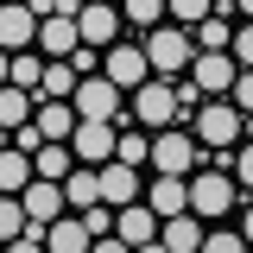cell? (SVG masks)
Returning a JSON list of instances; mask_svg holds the SVG:
<instances>
[{"label":"cell","mask_w":253,"mask_h":253,"mask_svg":"<svg viewBox=\"0 0 253 253\" xmlns=\"http://www.w3.org/2000/svg\"><path fill=\"white\" fill-rule=\"evenodd\" d=\"M190 133L209 152H234L241 146V108H234V95H203V108L190 114Z\"/></svg>","instance_id":"obj_1"},{"label":"cell","mask_w":253,"mask_h":253,"mask_svg":"<svg viewBox=\"0 0 253 253\" xmlns=\"http://www.w3.org/2000/svg\"><path fill=\"white\" fill-rule=\"evenodd\" d=\"M146 57H152V76H184L196 57L190 26H146Z\"/></svg>","instance_id":"obj_2"},{"label":"cell","mask_w":253,"mask_h":253,"mask_svg":"<svg viewBox=\"0 0 253 253\" xmlns=\"http://www.w3.org/2000/svg\"><path fill=\"white\" fill-rule=\"evenodd\" d=\"M196 152H203V139H196L184 121H171V126H158V133H152V171L190 177V171H196Z\"/></svg>","instance_id":"obj_3"},{"label":"cell","mask_w":253,"mask_h":253,"mask_svg":"<svg viewBox=\"0 0 253 253\" xmlns=\"http://www.w3.org/2000/svg\"><path fill=\"white\" fill-rule=\"evenodd\" d=\"M234 196H241V184H234V171L221 165V171H190V209L203 221H221L228 209H234Z\"/></svg>","instance_id":"obj_4"},{"label":"cell","mask_w":253,"mask_h":253,"mask_svg":"<svg viewBox=\"0 0 253 253\" xmlns=\"http://www.w3.org/2000/svg\"><path fill=\"white\" fill-rule=\"evenodd\" d=\"M177 121V89L171 76H146L133 89V126H171Z\"/></svg>","instance_id":"obj_5"},{"label":"cell","mask_w":253,"mask_h":253,"mask_svg":"<svg viewBox=\"0 0 253 253\" xmlns=\"http://www.w3.org/2000/svg\"><path fill=\"white\" fill-rule=\"evenodd\" d=\"M70 108H76V121H114V114H121V83L95 70V76H83V83H76Z\"/></svg>","instance_id":"obj_6"},{"label":"cell","mask_w":253,"mask_h":253,"mask_svg":"<svg viewBox=\"0 0 253 253\" xmlns=\"http://www.w3.org/2000/svg\"><path fill=\"white\" fill-rule=\"evenodd\" d=\"M114 234H121L126 247H139V253H158V209L139 196V203H121L114 209Z\"/></svg>","instance_id":"obj_7"},{"label":"cell","mask_w":253,"mask_h":253,"mask_svg":"<svg viewBox=\"0 0 253 253\" xmlns=\"http://www.w3.org/2000/svg\"><path fill=\"white\" fill-rule=\"evenodd\" d=\"M101 76H114V83H121V95H126V89H139V83L152 76L146 44H121V38H114V44L101 51Z\"/></svg>","instance_id":"obj_8"},{"label":"cell","mask_w":253,"mask_h":253,"mask_svg":"<svg viewBox=\"0 0 253 253\" xmlns=\"http://www.w3.org/2000/svg\"><path fill=\"white\" fill-rule=\"evenodd\" d=\"M114 133H121V121H76V133H70L76 165H108L114 158Z\"/></svg>","instance_id":"obj_9"},{"label":"cell","mask_w":253,"mask_h":253,"mask_svg":"<svg viewBox=\"0 0 253 253\" xmlns=\"http://www.w3.org/2000/svg\"><path fill=\"white\" fill-rule=\"evenodd\" d=\"M121 13H114V0H83V13H76V32H83V44H95V51H108L114 38H121Z\"/></svg>","instance_id":"obj_10"},{"label":"cell","mask_w":253,"mask_h":253,"mask_svg":"<svg viewBox=\"0 0 253 253\" xmlns=\"http://www.w3.org/2000/svg\"><path fill=\"white\" fill-rule=\"evenodd\" d=\"M190 76H196L203 95H228L234 76H241V63H234V51H196V57H190Z\"/></svg>","instance_id":"obj_11"},{"label":"cell","mask_w":253,"mask_h":253,"mask_svg":"<svg viewBox=\"0 0 253 253\" xmlns=\"http://www.w3.org/2000/svg\"><path fill=\"white\" fill-rule=\"evenodd\" d=\"M101 171V203L108 209H121V203H139L146 196V177H139V165H121V158H108V165H95Z\"/></svg>","instance_id":"obj_12"},{"label":"cell","mask_w":253,"mask_h":253,"mask_svg":"<svg viewBox=\"0 0 253 253\" xmlns=\"http://www.w3.org/2000/svg\"><path fill=\"white\" fill-rule=\"evenodd\" d=\"M38 44V13L26 0H0V51H32Z\"/></svg>","instance_id":"obj_13"},{"label":"cell","mask_w":253,"mask_h":253,"mask_svg":"<svg viewBox=\"0 0 253 253\" xmlns=\"http://www.w3.org/2000/svg\"><path fill=\"white\" fill-rule=\"evenodd\" d=\"M203 247V215L177 209V215H158V253H196Z\"/></svg>","instance_id":"obj_14"},{"label":"cell","mask_w":253,"mask_h":253,"mask_svg":"<svg viewBox=\"0 0 253 253\" xmlns=\"http://www.w3.org/2000/svg\"><path fill=\"white\" fill-rule=\"evenodd\" d=\"M44 247H51V253H89L95 234H89V221L76 215V209H63L57 221H44Z\"/></svg>","instance_id":"obj_15"},{"label":"cell","mask_w":253,"mask_h":253,"mask_svg":"<svg viewBox=\"0 0 253 253\" xmlns=\"http://www.w3.org/2000/svg\"><path fill=\"white\" fill-rule=\"evenodd\" d=\"M19 203H26V215H32V221H57L63 209H70V203H63V184H57V177H32V184L19 190Z\"/></svg>","instance_id":"obj_16"},{"label":"cell","mask_w":253,"mask_h":253,"mask_svg":"<svg viewBox=\"0 0 253 253\" xmlns=\"http://www.w3.org/2000/svg\"><path fill=\"white\" fill-rule=\"evenodd\" d=\"M146 203H152L158 215H177V209H190V177L152 171V177H146Z\"/></svg>","instance_id":"obj_17"},{"label":"cell","mask_w":253,"mask_h":253,"mask_svg":"<svg viewBox=\"0 0 253 253\" xmlns=\"http://www.w3.org/2000/svg\"><path fill=\"white\" fill-rule=\"evenodd\" d=\"M76 44H83V32H76V19H70V13L38 19V51H44V57H70Z\"/></svg>","instance_id":"obj_18"},{"label":"cell","mask_w":253,"mask_h":253,"mask_svg":"<svg viewBox=\"0 0 253 253\" xmlns=\"http://www.w3.org/2000/svg\"><path fill=\"white\" fill-rule=\"evenodd\" d=\"M32 121H38L44 139H70V133H76V108H70V101H51V95H38Z\"/></svg>","instance_id":"obj_19"},{"label":"cell","mask_w":253,"mask_h":253,"mask_svg":"<svg viewBox=\"0 0 253 253\" xmlns=\"http://www.w3.org/2000/svg\"><path fill=\"white\" fill-rule=\"evenodd\" d=\"M63 203H70V209L101 203V171H95V165H70V171H63Z\"/></svg>","instance_id":"obj_20"},{"label":"cell","mask_w":253,"mask_h":253,"mask_svg":"<svg viewBox=\"0 0 253 253\" xmlns=\"http://www.w3.org/2000/svg\"><path fill=\"white\" fill-rule=\"evenodd\" d=\"M228 6H234V0H215V13L190 26V38H196V51H228V38H234V26H228Z\"/></svg>","instance_id":"obj_21"},{"label":"cell","mask_w":253,"mask_h":253,"mask_svg":"<svg viewBox=\"0 0 253 253\" xmlns=\"http://www.w3.org/2000/svg\"><path fill=\"white\" fill-rule=\"evenodd\" d=\"M76 83H83V76H76V63H70V57H44L38 95H51V101H70V95H76Z\"/></svg>","instance_id":"obj_22"},{"label":"cell","mask_w":253,"mask_h":253,"mask_svg":"<svg viewBox=\"0 0 253 253\" xmlns=\"http://www.w3.org/2000/svg\"><path fill=\"white\" fill-rule=\"evenodd\" d=\"M70 165H76L70 139H44V146L32 152V171H38V177H57V184H63V171H70Z\"/></svg>","instance_id":"obj_23"},{"label":"cell","mask_w":253,"mask_h":253,"mask_svg":"<svg viewBox=\"0 0 253 253\" xmlns=\"http://www.w3.org/2000/svg\"><path fill=\"white\" fill-rule=\"evenodd\" d=\"M32 108H38V95L19 89V83H0V126H26Z\"/></svg>","instance_id":"obj_24"},{"label":"cell","mask_w":253,"mask_h":253,"mask_svg":"<svg viewBox=\"0 0 253 253\" xmlns=\"http://www.w3.org/2000/svg\"><path fill=\"white\" fill-rule=\"evenodd\" d=\"M32 177H38V171H32V152L6 146V152H0V190H6V196H19V190L32 184Z\"/></svg>","instance_id":"obj_25"},{"label":"cell","mask_w":253,"mask_h":253,"mask_svg":"<svg viewBox=\"0 0 253 253\" xmlns=\"http://www.w3.org/2000/svg\"><path fill=\"white\" fill-rule=\"evenodd\" d=\"M38 76H44V51L32 44V51H13V63H6V83H19V89L38 95Z\"/></svg>","instance_id":"obj_26"},{"label":"cell","mask_w":253,"mask_h":253,"mask_svg":"<svg viewBox=\"0 0 253 253\" xmlns=\"http://www.w3.org/2000/svg\"><path fill=\"white\" fill-rule=\"evenodd\" d=\"M196 253H247V234L228 228V215H221L215 228H203V247H196Z\"/></svg>","instance_id":"obj_27"},{"label":"cell","mask_w":253,"mask_h":253,"mask_svg":"<svg viewBox=\"0 0 253 253\" xmlns=\"http://www.w3.org/2000/svg\"><path fill=\"white\" fill-rule=\"evenodd\" d=\"M19 228H26V203H19V196H6V190H0V247H6V241H13V234H19Z\"/></svg>","instance_id":"obj_28"},{"label":"cell","mask_w":253,"mask_h":253,"mask_svg":"<svg viewBox=\"0 0 253 253\" xmlns=\"http://www.w3.org/2000/svg\"><path fill=\"white\" fill-rule=\"evenodd\" d=\"M121 19L126 26H158L165 19V0H121Z\"/></svg>","instance_id":"obj_29"},{"label":"cell","mask_w":253,"mask_h":253,"mask_svg":"<svg viewBox=\"0 0 253 253\" xmlns=\"http://www.w3.org/2000/svg\"><path fill=\"white\" fill-rule=\"evenodd\" d=\"M165 13H171V19H184V26H196V19H209V13H215V0H165Z\"/></svg>","instance_id":"obj_30"},{"label":"cell","mask_w":253,"mask_h":253,"mask_svg":"<svg viewBox=\"0 0 253 253\" xmlns=\"http://www.w3.org/2000/svg\"><path fill=\"white\" fill-rule=\"evenodd\" d=\"M228 51H234V63H241V70H253V19H247V26H234Z\"/></svg>","instance_id":"obj_31"},{"label":"cell","mask_w":253,"mask_h":253,"mask_svg":"<svg viewBox=\"0 0 253 253\" xmlns=\"http://www.w3.org/2000/svg\"><path fill=\"white\" fill-rule=\"evenodd\" d=\"M234 184L253 196V139H247V146H234Z\"/></svg>","instance_id":"obj_32"},{"label":"cell","mask_w":253,"mask_h":253,"mask_svg":"<svg viewBox=\"0 0 253 253\" xmlns=\"http://www.w3.org/2000/svg\"><path fill=\"white\" fill-rule=\"evenodd\" d=\"M234 108H241V114H253V70H241V76H234Z\"/></svg>","instance_id":"obj_33"},{"label":"cell","mask_w":253,"mask_h":253,"mask_svg":"<svg viewBox=\"0 0 253 253\" xmlns=\"http://www.w3.org/2000/svg\"><path fill=\"white\" fill-rule=\"evenodd\" d=\"M13 146H19V152H38V146H44V133H38V121L13 126Z\"/></svg>","instance_id":"obj_34"},{"label":"cell","mask_w":253,"mask_h":253,"mask_svg":"<svg viewBox=\"0 0 253 253\" xmlns=\"http://www.w3.org/2000/svg\"><path fill=\"white\" fill-rule=\"evenodd\" d=\"M32 13H38V19H51V13H57V0H26Z\"/></svg>","instance_id":"obj_35"},{"label":"cell","mask_w":253,"mask_h":253,"mask_svg":"<svg viewBox=\"0 0 253 253\" xmlns=\"http://www.w3.org/2000/svg\"><path fill=\"white\" fill-rule=\"evenodd\" d=\"M241 234H247V247H253V203H247V215H241Z\"/></svg>","instance_id":"obj_36"},{"label":"cell","mask_w":253,"mask_h":253,"mask_svg":"<svg viewBox=\"0 0 253 253\" xmlns=\"http://www.w3.org/2000/svg\"><path fill=\"white\" fill-rule=\"evenodd\" d=\"M6 146H13V126H0V152H6Z\"/></svg>","instance_id":"obj_37"},{"label":"cell","mask_w":253,"mask_h":253,"mask_svg":"<svg viewBox=\"0 0 253 253\" xmlns=\"http://www.w3.org/2000/svg\"><path fill=\"white\" fill-rule=\"evenodd\" d=\"M6 63H13V51H0V83H6Z\"/></svg>","instance_id":"obj_38"},{"label":"cell","mask_w":253,"mask_h":253,"mask_svg":"<svg viewBox=\"0 0 253 253\" xmlns=\"http://www.w3.org/2000/svg\"><path fill=\"white\" fill-rule=\"evenodd\" d=\"M234 6H241V13H247V19H253V0H234Z\"/></svg>","instance_id":"obj_39"}]
</instances>
